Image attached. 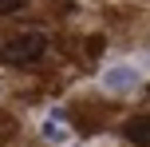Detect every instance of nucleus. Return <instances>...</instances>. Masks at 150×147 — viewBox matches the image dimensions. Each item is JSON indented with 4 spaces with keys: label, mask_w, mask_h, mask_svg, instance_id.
I'll use <instances>...</instances> for the list:
<instances>
[{
    "label": "nucleus",
    "mask_w": 150,
    "mask_h": 147,
    "mask_svg": "<svg viewBox=\"0 0 150 147\" xmlns=\"http://www.w3.org/2000/svg\"><path fill=\"white\" fill-rule=\"evenodd\" d=\"M44 135H47V139H59V135H63V127L55 123V119H47V123H44Z\"/></svg>",
    "instance_id": "obj_5"
},
{
    "label": "nucleus",
    "mask_w": 150,
    "mask_h": 147,
    "mask_svg": "<svg viewBox=\"0 0 150 147\" xmlns=\"http://www.w3.org/2000/svg\"><path fill=\"white\" fill-rule=\"evenodd\" d=\"M122 131H127V139L134 147H150V115H134Z\"/></svg>",
    "instance_id": "obj_2"
},
{
    "label": "nucleus",
    "mask_w": 150,
    "mask_h": 147,
    "mask_svg": "<svg viewBox=\"0 0 150 147\" xmlns=\"http://www.w3.org/2000/svg\"><path fill=\"white\" fill-rule=\"evenodd\" d=\"M44 52H47V40L40 36V32H24V36L8 40V44L0 48V60H4V64H32V60H40Z\"/></svg>",
    "instance_id": "obj_1"
},
{
    "label": "nucleus",
    "mask_w": 150,
    "mask_h": 147,
    "mask_svg": "<svg viewBox=\"0 0 150 147\" xmlns=\"http://www.w3.org/2000/svg\"><path fill=\"white\" fill-rule=\"evenodd\" d=\"M28 0H0V16H8V12H16V8H24Z\"/></svg>",
    "instance_id": "obj_4"
},
{
    "label": "nucleus",
    "mask_w": 150,
    "mask_h": 147,
    "mask_svg": "<svg viewBox=\"0 0 150 147\" xmlns=\"http://www.w3.org/2000/svg\"><path fill=\"white\" fill-rule=\"evenodd\" d=\"M134 80H138L134 68H111V72L103 76V84L111 87V92H127V87H134Z\"/></svg>",
    "instance_id": "obj_3"
}]
</instances>
